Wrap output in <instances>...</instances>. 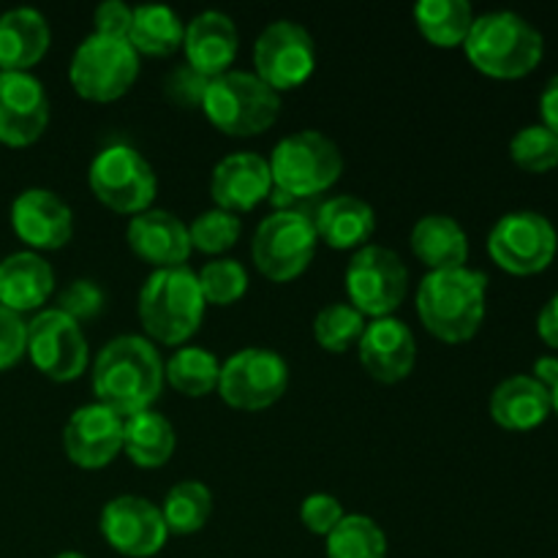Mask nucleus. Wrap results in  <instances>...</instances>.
<instances>
[{
  "label": "nucleus",
  "mask_w": 558,
  "mask_h": 558,
  "mask_svg": "<svg viewBox=\"0 0 558 558\" xmlns=\"http://www.w3.org/2000/svg\"><path fill=\"white\" fill-rule=\"evenodd\" d=\"M163 357L145 336H118L104 343L90 368L96 403L131 417L153 409L163 390Z\"/></svg>",
  "instance_id": "1"
},
{
  "label": "nucleus",
  "mask_w": 558,
  "mask_h": 558,
  "mask_svg": "<svg viewBox=\"0 0 558 558\" xmlns=\"http://www.w3.org/2000/svg\"><path fill=\"white\" fill-rule=\"evenodd\" d=\"M488 303V276L472 267L425 272L414 305L425 330L445 343H466L480 332Z\"/></svg>",
  "instance_id": "2"
},
{
  "label": "nucleus",
  "mask_w": 558,
  "mask_h": 558,
  "mask_svg": "<svg viewBox=\"0 0 558 558\" xmlns=\"http://www.w3.org/2000/svg\"><path fill=\"white\" fill-rule=\"evenodd\" d=\"M205 294L189 265L153 270L136 298L145 338L163 347H185L205 319Z\"/></svg>",
  "instance_id": "3"
},
{
  "label": "nucleus",
  "mask_w": 558,
  "mask_h": 558,
  "mask_svg": "<svg viewBox=\"0 0 558 558\" xmlns=\"http://www.w3.org/2000/svg\"><path fill=\"white\" fill-rule=\"evenodd\" d=\"M267 163L272 178L270 202L278 210H287L294 199H314L330 191L347 167L341 147L314 129L294 131L278 140Z\"/></svg>",
  "instance_id": "4"
},
{
  "label": "nucleus",
  "mask_w": 558,
  "mask_h": 558,
  "mask_svg": "<svg viewBox=\"0 0 558 558\" xmlns=\"http://www.w3.org/2000/svg\"><path fill=\"white\" fill-rule=\"evenodd\" d=\"M463 52L480 74L494 80H521L543 60L545 38L515 11H488L474 16Z\"/></svg>",
  "instance_id": "5"
},
{
  "label": "nucleus",
  "mask_w": 558,
  "mask_h": 558,
  "mask_svg": "<svg viewBox=\"0 0 558 558\" xmlns=\"http://www.w3.org/2000/svg\"><path fill=\"white\" fill-rule=\"evenodd\" d=\"M199 109L213 129L245 140L272 129L281 114V93L272 90L254 71L232 69L210 80Z\"/></svg>",
  "instance_id": "6"
},
{
  "label": "nucleus",
  "mask_w": 558,
  "mask_h": 558,
  "mask_svg": "<svg viewBox=\"0 0 558 558\" xmlns=\"http://www.w3.org/2000/svg\"><path fill=\"white\" fill-rule=\"evenodd\" d=\"M319 248L314 218L287 207L265 216L251 238V259L272 283H289L303 276Z\"/></svg>",
  "instance_id": "7"
},
{
  "label": "nucleus",
  "mask_w": 558,
  "mask_h": 558,
  "mask_svg": "<svg viewBox=\"0 0 558 558\" xmlns=\"http://www.w3.org/2000/svg\"><path fill=\"white\" fill-rule=\"evenodd\" d=\"M87 185L104 207L131 218L150 210L158 194V178L153 163L125 142L101 147L93 156L90 169H87Z\"/></svg>",
  "instance_id": "8"
},
{
  "label": "nucleus",
  "mask_w": 558,
  "mask_h": 558,
  "mask_svg": "<svg viewBox=\"0 0 558 558\" xmlns=\"http://www.w3.org/2000/svg\"><path fill=\"white\" fill-rule=\"evenodd\" d=\"M140 76V54L129 38L90 33L76 44L69 63V82L85 101L109 104L123 98Z\"/></svg>",
  "instance_id": "9"
},
{
  "label": "nucleus",
  "mask_w": 558,
  "mask_h": 558,
  "mask_svg": "<svg viewBox=\"0 0 558 558\" xmlns=\"http://www.w3.org/2000/svg\"><path fill=\"white\" fill-rule=\"evenodd\" d=\"M343 283H347L349 305L371 319H385V316H396V311L407 300L409 267L398 251L368 243L354 251L349 259Z\"/></svg>",
  "instance_id": "10"
},
{
  "label": "nucleus",
  "mask_w": 558,
  "mask_h": 558,
  "mask_svg": "<svg viewBox=\"0 0 558 558\" xmlns=\"http://www.w3.org/2000/svg\"><path fill=\"white\" fill-rule=\"evenodd\" d=\"M289 387V365L278 352L245 347L221 363L218 396L238 412H265L276 407Z\"/></svg>",
  "instance_id": "11"
},
{
  "label": "nucleus",
  "mask_w": 558,
  "mask_h": 558,
  "mask_svg": "<svg viewBox=\"0 0 558 558\" xmlns=\"http://www.w3.org/2000/svg\"><path fill=\"white\" fill-rule=\"evenodd\" d=\"M558 248L554 223L534 210L501 216L488 234V254L510 276H537L548 270Z\"/></svg>",
  "instance_id": "12"
},
{
  "label": "nucleus",
  "mask_w": 558,
  "mask_h": 558,
  "mask_svg": "<svg viewBox=\"0 0 558 558\" xmlns=\"http://www.w3.org/2000/svg\"><path fill=\"white\" fill-rule=\"evenodd\" d=\"M316 71V44L308 27L276 20L254 41V74L276 93L298 90Z\"/></svg>",
  "instance_id": "13"
},
{
  "label": "nucleus",
  "mask_w": 558,
  "mask_h": 558,
  "mask_svg": "<svg viewBox=\"0 0 558 558\" xmlns=\"http://www.w3.org/2000/svg\"><path fill=\"white\" fill-rule=\"evenodd\" d=\"M25 354L52 381L80 379L90 363L82 325L60 308H41L27 322Z\"/></svg>",
  "instance_id": "14"
},
{
  "label": "nucleus",
  "mask_w": 558,
  "mask_h": 558,
  "mask_svg": "<svg viewBox=\"0 0 558 558\" xmlns=\"http://www.w3.org/2000/svg\"><path fill=\"white\" fill-rule=\"evenodd\" d=\"M101 534L109 548L129 558H150L167 545V523L161 507L136 494L114 496L101 510Z\"/></svg>",
  "instance_id": "15"
},
{
  "label": "nucleus",
  "mask_w": 558,
  "mask_h": 558,
  "mask_svg": "<svg viewBox=\"0 0 558 558\" xmlns=\"http://www.w3.org/2000/svg\"><path fill=\"white\" fill-rule=\"evenodd\" d=\"M49 125V96L31 71H0V142L27 147Z\"/></svg>",
  "instance_id": "16"
},
{
  "label": "nucleus",
  "mask_w": 558,
  "mask_h": 558,
  "mask_svg": "<svg viewBox=\"0 0 558 558\" xmlns=\"http://www.w3.org/2000/svg\"><path fill=\"white\" fill-rule=\"evenodd\" d=\"M125 417L104 403H85L74 409L63 428V450L74 466L96 472L109 466L123 452Z\"/></svg>",
  "instance_id": "17"
},
{
  "label": "nucleus",
  "mask_w": 558,
  "mask_h": 558,
  "mask_svg": "<svg viewBox=\"0 0 558 558\" xmlns=\"http://www.w3.org/2000/svg\"><path fill=\"white\" fill-rule=\"evenodd\" d=\"M11 227L27 251H58L74 238V210L49 189H25L11 202Z\"/></svg>",
  "instance_id": "18"
},
{
  "label": "nucleus",
  "mask_w": 558,
  "mask_h": 558,
  "mask_svg": "<svg viewBox=\"0 0 558 558\" xmlns=\"http://www.w3.org/2000/svg\"><path fill=\"white\" fill-rule=\"evenodd\" d=\"M272 178L270 163L265 156L254 150H238L223 156L213 167L210 174V196L216 207L234 213H251L270 199Z\"/></svg>",
  "instance_id": "19"
},
{
  "label": "nucleus",
  "mask_w": 558,
  "mask_h": 558,
  "mask_svg": "<svg viewBox=\"0 0 558 558\" xmlns=\"http://www.w3.org/2000/svg\"><path fill=\"white\" fill-rule=\"evenodd\" d=\"M357 354L368 376L385 385L403 381L417 363V341L412 327L398 316L371 319L357 341Z\"/></svg>",
  "instance_id": "20"
},
{
  "label": "nucleus",
  "mask_w": 558,
  "mask_h": 558,
  "mask_svg": "<svg viewBox=\"0 0 558 558\" xmlns=\"http://www.w3.org/2000/svg\"><path fill=\"white\" fill-rule=\"evenodd\" d=\"M183 52L191 69L205 74L207 80H216V76L232 71L234 58H238V25H234L232 16L218 9L202 11L194 20L185 22Z\"/></svg>",
  "instance_id": "21"
},
{
  "label": "nucleus",
  "mask_w": 558,
  "mask_h": 558,
  "mask_svg": "<svg viewBox=\"0 0 558 558\" xmlns=\"http://www.w3.org/2000/svg\"><path fill=\"white\" fill-rule=\"evenodd\" d=\"M125 240H129V248L156 270L183 267L194 251L191 248L189 223L174 213L158 210V207H150V210L131 218Z\"/></svg>",
  "instance_id": "22"
},
{
  "label": "nucleus",
  "mask_w": 558,
  "mask_h": 558,
  "mask_svg": "<svg viewBox=\"0 0 558 558\" xmlns=\"http://www.w3.org/2000/svg\"><path fill=\"white\" fill-rule=\"evenodd\" d=\"M54 294V270L36 251H16L0 262V305L14 314L41 311Z\"/></svg>",
  "instance_id": "23"
},
{
  "label": "nucleus",
  "mask_w": 558,
  "mask_h": 558,
  "mask_svg": "<svg viewBox=\"0 0 558 558\" xmlns=\"http://www.w3.org/2000/svg\"><path fill=\"white\" fill-rule=\"evenodd\" d=\"M488 412L499 428L523 434L539 428L554 412V403L548 387L539 385L534 376L518 374L496 385V390L490 392Z\"/></svg>",
  "instance_id": "24"
},
{
  "label": "nucleus",
  "mask_w": 558,
  "mask_h": 558,
  "mask_svg": "<svg viewBox=\"0 0 558 558\" xmlns=\"http://www.w3.org/2000/svg\"><path fill=\"white\" fill-rule=\"evenodd\" d=\"M52 31L47 16L31 5H16L0 14V71H31L44 60Z\"/></svg>",
  "instance_id": "25"
},
{
  "label": "nucleus",
  "mask_w": 558,
  "mask_h": 558,
  "mask_svg": "<svg viewBox=\"0 0 558 558\" xmlns=\"http://www.w3.org/2000/svg\"><path fill=\"white\" fill-rule=\"evenodd\" d=\"M322 243L336 251H357L368 245L376 232V213L365 199L354 194H338L322 202L314 216Z\"/></svg>",
  "instance_id": "26"
},
{
  "label": "nucleus",
  "mask_w": 558,
  "mask_h": 558,
  "mask_svg": "<svg viewBox=\"0 0 558 558\" xmlns=\"http://www.w3.org/2000/svg\"><path fill=\"white\" fill-rule=\"evenodd\" d=\"M412 254L434 270H458L469 262V234L461 223L445 213H428L412 227Z\"/></svg>",
  "instance_id": "27"
},
{
  "label": "nucleus",
  "mask_w": 558,
  "mask_h": 558,
  "mask_svg": "<svg viewBox=\"0 0 558 558\" xmlns=\"http://www.w3.org/2000/svg\"><path fill=\"white\" fill-rule=\"evenodd\" d=\"M178 436L174 425L156 409H145L131 417H125L123 425V450L140 469H161L172 461Z\"/></svg>",
  "instance_id": "28"
},
{
  "label": "nucleus",
  "mask_w": 558,
  "mask_h": 558,
  "mask_svg": "<svg viewBox=\"0 0 558 558\" xmlns=\"http://www.w3.org/2000/svg\"><path fill=\"white\" fill-rule=\"evenodd\" d=\"M185 22L174 9L163 3H142L134 5V22L129 31V44L136 54H150V58H169L178 49H183Z\"/></svg>",
  "instance_id": "29"
},
{
  "label": "nucleus",
  "mask_w": 558,
  "mask_h": 558,
  "mask_svg": "<svg viewBox=\"0 0 558 558\" xmlns=\"http://www.w3.org/2000/svg\"><path fill=\"white\" fill-rule=\"evenodd\" d=\"M412 16L425 41L439 49L463 47L474 25V9L469 0H420Z\"/></svg>",
  "instance_id": "30"
},
{
  "label": "nucleus",
  "mask_w": 558,
  "mask_h": 558,
  "mask_svg": "<svg viewBox=\"0 0 558 558\" xmlns=\"http://www.w3.org/2000/svg\"><path fill=\"white\" fill-rule=\"evenodd\" d=\"M221 360L205 347H178L172 357L163 360V381L185 398H205L218 390Z\"/></svg>",
  "instance_id": "31"
},
{
  "label": "nucleus",
  "mask_w": 558,
  "mask_h": 558,
  "mask_svg": "<svg viewBox=\"0 0 558 558\" xmlns=\"http://www.w3.org/2000/svg\"><path fill=\"white\" fill-rule=\"evenodd\" d=\"M161 515L169 534L185 537L202 532L213 515V490L202 480H183L167 490Z\"/></svg>",
  "instance_id": "32"
},
{
  "label": "nucleus",
  "mask_w": 558,
  "mask_h": 558,
  "mask_svg": "<svg viewBox=\"0 0 558 558\" xmlns=\"http://www.w3.org/2000/svg\"><path fill=\"white\" fill-rule=\"evenodd\" d=\"M325 539L327 558H387V534L374 518L360 512H347Z\"/></svg>",
  "instance_id": "33"
},
{
  "label": "nucleus",
  "mask_w": 558,
  "mask_h": 558,
  "mask_svg": "<svg viewBox=\"0 0 558 558\" xmlns=\"http://www.w3.org/2000/svg\"><path fill=\"white\" fill-rule=\"evenodd\" d=\"M363 330L365 316L349 303H330L314 316V341L330 354H343L357 347Z\"/></svg>",
  "instance_id": "34"
},
{
  "label": "nucleus",
  "mask_w": 558,
  "mask_h": 558,
  "mask_svg": "<svg viewBox=\"0 0 558 558\" xmlns=\"http://www.w3.org/2000/svg\"><path fill=\"white\" fill-rule=\"evenodd\" d=\"M199 287L207 305H234L248 292V270L232 256H218L207 262L199 272Z\"/></svg>",
  "instance_id": "35"
},
{
  "label": "nucleus",
  "mask_w": 558,
  "mask_h": 558,
  "mask_svg": "<svg viewBox=\"0 0 558 558\" xmlns=\"http://www.w3.org/2000/svg\"><path fill=\"white\" fill-rule=\"evenodd\" d=\"M240 232H243V223H240V218L234 216V213L221 210V207H210V210L199 213V216L191 221V248L210 256L227 254V251L240 240Z\"/></svg>",
  "instance_id": "36"
},
{
  "label": "nucleus",
  "mask_w": 558,
  "mask_h": 558,
  "mask_svg": "<svg viewBox=\"0 0 558 558\" xmlns=\"http://www.w3.org/2000/svg\"><path fill=\"white\" fill-rule=\"evenodd\" d=\"M510 158L523 172L543 174L558 167V136L543 123L526 125L510 142Z\"/></svg>",
  "instance_id": "37"
},
{
  "label": "nucleus",
  "mask_w": 558,
  "mask_h": 558,
  "mask_svg": "<svg viewBox=\"0 0 558 558\" xmlns=\"http://www.w3.org/2000/svg\"><path fill=\"white\" fill-rule=\"evenodd\" d=\"M54 308H60L63 314H69L71 319H76L82 325L85 319H93V316L101 314L104 292L96 281H90V278H76V281H71L69 287L60 292Z\"/></svg>",
  "instance_id": "38"
},
{
  "label": "nucleus",
  "mask_w": 558,
  "mask_h": 558,
  "mask_svg": "<svg viewBox=\"0 0 558 558\" xmlns=\"http://www.w3.org/2000/svg\"><path fill=\"white\" fill-rule=\"evenodd\" d=\"M207 85H210V80H207L205 74L191 69L189 63H180L174 65V69L167 74V80H163V93H167L169 101L178 104L180 109H191V107H202V98H205Z\"/></svg>",
  "instance_id": "39"
},
{
  "label": "nucleus",
  "mask_w": 558,
  "mask_h": 558,
  "mask_svg": "<svg viewBox=\"0 0 558 558\" xmlns=\"http://www.w3.org/2000/svg\"><path fill=\"white\" fill-rule=\"evenodd\" d=\"M343 505L332 494H311L300 505V521L311 534L327 537L343 521Z\"/></svg>",
  "instance_id": "40"
},
{
  "label": "nucleus",
  "mask_w": 558,
  "mask_h": 558,
  "mask_svg": "<svg viewBox=\"0 0 558 558\" xmlns=\"http://www.w3.org/2000/svg\"><path fill=\"white\" fill-rule=\"evenodd\" d=\"M27 347V322L14 311L0 305V371H9L11 365L25 357Z\"/></svg>",
  "instance_id": "41"
},
{
  "label": "nucleus",
  "mask_w": 558,
  "mask_h": 558,
  "mask_svg": "<svg viewBox=\"0 0 558 558\" xmlns=\"http://www.w3.org/2000/svg\"><path fill=\"white\" fill-rule=\"evenodd\" d=\"M131 22H134V5L123 3V0H104L93 11V27L98 36L109 38H129Z\"/></svg>",
  "instance_id": "42"
},
{
  "label": "nucleus",
  "mask_w": 558,
  "mask_h": 558,
  "mask_svg": "<svg viewBox=\"0 0 558 558\" xmlns=\"http://www.w3.org/2000/svg\"><path fill=\"white\" fill-rule=\"evenodd\" d=\"M537 332L550 349H558V294L543 305L537 316Z\"/></svg>",
  "instance_id": "43"
},
{
  "label": "nucleus",
  "mask_w": 558,
  "mask_h": 558,
  "mask_svg": "<svg viewBox=\"0 0 558 558\" xmlns=\"http://www.w3.org/2000/svg\"><path fill=\"white\" fill-rule=\"evenodd\" d=\"M539 118L545 129H550L558 136V74H554L539 96Z\"/></svg>",
  "instance_id": "44"
},
{
  "label": "nucleus",
  "mask_w": 558,
  "mask_h": 558,
  "mask_svg": "<svg viewBox=\"0 0 558 558\" xmlns=\"http://www.w3.org/2000/svg\"><path fill=\"white\" fill-rule=\"evenodd\" d=\"M534 379L548 387V390H554L558 385V357H539L534 363Z\"/></svg>",
  "instance_id": "45"
},
{
  "label": "nucleus",
  "mask_w": 558,
  "mask_h": 558,
  "mask_svg": "<svg viewBox=\"0 0 558 558\" xmlns=\"http://www.w3.org/2000/svg\"><path fill=\"white\" fill-rule=\"evenodd\" d=\"M54 558H87V556L80 554V550H63V554H58Z\"/></svg>",
  "instance_id": "46"
},
{
  "label": "nucleus",
  "mask_w": 558,
  "mask_h": 558,
  "mask_svg": "<svg viewBox=\"0 0 558 558\" xmlns=\"http://www.w3.org/2000/svg\"><path fill=\"white\" fill-rule=\"evenodd\" d=\"M550 403H554V412H556V417H558V385L554 387V390H550Z\"/></svg>",
  "instance_id": "47"
}]
</instances>
